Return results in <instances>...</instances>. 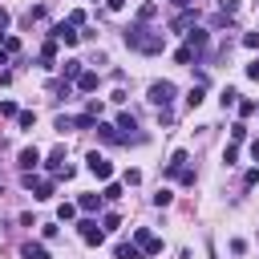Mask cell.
Segmentation results:
<instances>
[{
    "instance_id": "obj_1",
    "label": "cell",
    "mask_w": 259,
    "mask_h": 259,
    "mask_svg": "<svg viewBox=\"0 0 259 259\" xmlns=\"http://www.w3.org/2000/svg\"><path fill=\"white\" fill-rule=\"evenodd\" d=\"M125 45L130 49H138V53H146V57H158L162 49H166V32L162 28H150V24H130L125 28Z\"/></svg>"
},
{
    "instance_id": "obj_2",
    "label": "cell",
    "mask_w": 259,
    "mask_h": 259,
    "mask_svg": "<svg viewBox=\"0 0 259 259\" xmlns=\"http://www.w3.org/2000/svg\"><path fill=\"white\" fill-rule=\"evenodd\" d=\"M174 97H178L174 81H154V85H150V105H154V109H170Z\"/></svg>"
},
{
    "instance_id": "obj_3",
    "label": "cell",
    "mask_w": 259,
    "mask_h": 259,
    "mask_svg": "<svg viewBox=\"0 0 259 259\" xmlns=\"http://www.w3.org/2000/svg\"><path fill=\"white\" fill-rule=\"evenodd\" d=\"M113 125H117V134L125 138V146H130V142H134V146H142V142H146V134H134V130H138V117H134V113H125V109H121Z\"/></svg>"
},
{
    "instance_id": "obj_4",
    "label": "cell",
    "mask_w": 259,
    "mask_h": 259,
    "mask_svg": "<svg viewBox=\"0 0 259 259\" xmlns=\"http://www.w3.org/2000/svg\"><path fill=\"white\" fill-rule=\"evenodd\" d=\"M85 166H89V174H93L97 182H109V178H113V162H109L105 154H97V150L85 158Z\"/></svg>"
},
{
    "instance_id": "obj_5",
    "label": "cell",
    "mask_w": 259,
    "mask_h": 259,
    "mask_svg": "<svg viewBox=\"0 0 259 259\" xmlns=\"http://www.w3.org/2000/svg\"><path fill=\"white\" fill-rule=\"evenodd\" d=\"M24 186L32 190V198H36V202H45V198H53V178H40L36 170H32V174H24Z\"/></svg>"
},
{
    "instance_id": "obj_6",
    "label": "cell",
    "mask_w": 259,
    "mask_h": 259,
    "mask_svg": "<svg viewBox=\"0 0 259 259\" xmlns=\"http://www.w3.org/2000/svg\"><path fill=\"white\" fill-rule=\"evenodd\" d=\"M134 243H138L146 255H158V251H162V239H158L154 231H146V227H138V231H134Z\"/></svg>"
},
{
    "instance_id": "obj_7",
    "label": "cell",
    "mask_w": 259,
    "mask_h": 259,
    "mask_svg": "<svg viewBox=\"0 0 259 259\" xmlns=\"http://www.w3.org/2000/svg\"><path fill=\"white\" fill-rule=\"evenodd\" d=\"M190 28H198V8H186L170 20V32H190Z\"/></svg>"
},
{
    "instance_id": "obj_8",
    "label": "cell",
    "mask_w": 259,
    "mask_h": 259,
    "mask_svg": "<svg viewBox=\"0 0 259 259\" xmlns=\"http://www.w3.org/2000/svg\"><path fill=\"white\" fill-rule=\"evenodd\" d=\"M206 45H210V36H206V28H190V32H186V49L194 53V61H198V57L206 53Z\"/></svg>"
},
{
    "instance_id": "obj_9",
    "label": "cell",
    "mask_w": 259,
    "mask_h": 259,
    "mask_svg": "<svg viewBox=\"0 0 259 259\" xmlns=\"http://www.w3.org/2000/svg\"><path fill=\"white\" fill-rule=\"evenodd\" d=\"M49 36H53L57 45H77V40H81V32H73V24H69V20L53 24V32H49Z\"/></svg>"
},
{
    "instance_id": "obj_10",
    "label": "cell",
    "mask_w": 259,
    "mask_h": 259,
    "mask_svg": "<svg viewBox=\"0 0 259 259\" xmlns=\"http://www.w3.org/2000/svg\"><path fill=\"white\" fill-rule=\"evenodd\" d=\"M81 239H85L89 247H97V243L105 239V227H97L93 219H85V223H81Z\"/></svg>"
},
{
    "instance_id": "obj_11",
    "label": "cell",
    "mask_w": 259,
    "mask_h": 259,
    "mask_svg": "<svg viewBox=\"0 0 259 259\" xmlns=\"http://www.w3.org/2000/svg\"><path fill=\"white\" fill-rule=\"evenodd\" d=\"M97 138L109 142V146H125V138L117 134V125H109V121H97Z\"/></svg>"
},
{
    "instance_id": "obj_12",
    "label": "cell",
    "mask_w": 259,
    "mask_h": 259,
    "mask_svg": "<svg viewBox=\"0 0 259 259\" xmlns=\"http://www.w3.org/2000/svg\"><path fill=\"white\" fill-rule=\"evenodd\" d=\"M16 162H20V170H24V174H32V170L40 166V150H36V146H28V150H20V158H16Z\"/></svg>"
},
{
    "instance_id": "obj_13",
    "label": "cell",
    "mask_w": 259,
    "mask_h": 259,
    "mask_svg": "<svg viewBox=\"0 0 259 259\" xmlns=\"http://www.w3.org/2000/svg\"><path fill=\"white\" fill-rule=\"evenodd\" d=\"M186 162H190V158H186V150H174V154H170V162H166V178H178V174L186 170Z\"/></svg>"
},
{
    "instance_id": "obj_14",
    "label": "cell",
    "mask_w": 259,
    "mask_h": 259,
    "mask_svg": "<svg viewBox=\"0 0 259 259\" xmlns=\"http://www.w3.org/2000/svg\"><path fill=\"white\" fill-rule=\"evenodd\" d=\"M81 65H85V61H77V57H69V61H65V65H61V81H73V85H77V77H81V73H85V69H81Z\"/></svg>"
},
{
    "instance_id": "obj_15",
    "label": "cell",
    "mask_w": 259,
    "mask_h": 259,
    "mask_svg": "<svg viewBox=\"0 0 259 259\" xmlns=\"http://www.w3.org/2000/svg\"><path fill=\"white\" fill-rule=\"evenodd\" d=\"M113 255H117V259H150L138 243H117V247H113Z\"/></svg>"
},
{
    "instance_id": "obj_16",
    "label": "cell",
    "mask_w": 259,
    "mask_h": 259,
    "mask_svg": "<svg viewBox=\"0 0 259 259\" xmlns=\"http://www.w3.org/2000/svg\"><path fill=\"white\" fill-rule=\"evenodd\" d=\"M20 255H24V259H53L45 243H24V247H20Z\"/></svg>"
},
{
    "instance_id": "obj_17",
    "label": "cell",
    "mask_w": 259,
    "mask_h": 259,
    "mask_svg": "<svg viewBox=\"0 0 259 259\" xmlns=\"http://www.w3.org/2000/svg\"><path fill=\"white\" fill-rule=\"evenodd\" d=\"M53 61H57V40L49 36V40L40 45V65H53Z\"/></svg>"
},
{
    "instance_id": "obj_18",
    "label": "cell",
    "mask_w": 259,
    "mask_h": 259,
    "mask_svg": "<svg viewBox=\"0 0 259 259\" xmlns=\"http://www.w3.org/2000/svg\"><path fill=\"white\" fill-rule=\"evenodd\" d=\"M77 89H81V93H93V89H97V73H89V69H85V73L77 77Z\"/></svg>"
},
{
    "instance_id": "obj_19",
    "label": "cell",
    "mask_w": 259,
    "mask_h": 259,
    "mask_svg": "<svg viewBox=\"0 0 259 259\" xmlns=\"http://www.w3.org/2000/svg\"><path fill=\"white\" fill-rule=\"evenodd\" d=\"M77 206H81L85 214H93V210L101 206V194H81V198H77Z\"/></svg>"
},
{
    "instance_id": "obj_20",
    "label": "cell",
    "mask_w": 259,
    "mask_h": 259,
    "mask_svg": "<svg viewBox=\"0 0 259 259\" xmlns=\"http://www.w3.org/2000/svg\"><path fill=\"white\" fill-rule=\"evenodd\" d=\"M16 125H20V130H32V125H36V113H32V109H20V113H16Z\"/></svg>"
},
{
    "instance_id": "obj_21",
    "label": "cell",
    "mask_w": 259,
    "mask_h": 259,
    "mask_svg": "<svg viewBox=\"0 0 259 259\" xmlns=\"http://www.w3.org/2000/svg\"><path fill=\"white\" fill-rule=\"evenodd\" d=\"M61 162H65V150H53V154H49V162H45V166H49V170H53V174H61V170H65V166H61Z\"/></svg>"
},
{
    "instance_id": "obj_22",
    "label": "cell",
    "mask_w": 259,
    "mask_h": 259,
    "mask_svg": "<svg viewBox=\"0 0 259 259\" xmlns=\"http://www.w3.org/2000/svg\"><path fill=\"white\" fill-rule=\"evenodd\" d=\"M77 210H81L77 202H61V206H57V219H61V223H69V219H73Z\"/></svg>"
},
{
    "instance_id": "obj_23",
    "label": "cell",
    "mask_w": 259,
    "mask_h": 259,
    "mask_svg": "<svg viewBox=\"0 0 259 259\" xmlns=\"http://www.w3.org/2000/svg\"><path fill=\"white\" fill-rule=\"evenodd\" d=\"M154 16H158V8H154V4H142V8H138V20H142V24H150Z\"/></svg>"
},
{
    "instance_id": "obj_24",
    "label": "cell",
    "mask_w": 259,
    "mask_h": 259,
    "mask_svg": "<svg viewBox=\"0 0 259 259\" xmlns=\"http://www.w3.org/2000/svg\"><path fill=\"white\" fill-rule=\"evenodd\" d=\"M243 138H247V125H243V121H235V125H231V146H239Z\"/></svg>"
},
{
    "instance_id": "obj_25",
    "label": "cell",
    "mask_w": 259,
    "mask_h": 259,
    "mask_svg": "<svg viewBox=\"0 0 259 259\" xmlns=\"http://www.w3.org/2000/svg\"><path fill=\"white\" fill-rule=\"evenodd\" d=\"M174 202V194L166 190V186H158V194H154V206H170Z\"/></svg>"
},
{
    "instance_id": "obj_26",
    "label": "cell",
    "mask_w": 259,
    "mask_h": 259,
    "mask_svg": "<svg viewBox=\"0 0 259 259\" xmlns=\"http://www.w3.org/2000/svg\"><path fill=\"white\" fill-rule=\"evenodd\" d=\"M235 12H239V0H223V4H219V16H227V20H231Z\"/></svg>"
},
{
    "instance_id": "obj_27",
    "label": "cell",
    "mask_w": 259,
    "mask_h": 259,
    "mask_svg": "<svg viewBox=\"0 0 259 259\" xmlns=\"http://www.w3.org/2000/svg\"><path fill=\"white\" fill-rule=\"evenodd\" d=\"M174 61H178V65H190V61H194V53L182 45V49H174Z\"/></svg>"
},
{
    "instance_id": "obj_28",
    "label": "cell",
    "mask_w": 259,
    "mask_h": 259,
    "mask_svg": "<svg viewBox=\"0 0 259 259\" xmlns=\"http://www.w3.org/2000/svg\"><path fill=\"white\" fill-rule=\"evenodd\" d=\"M219 101H223V109H227V105H239V93H235V89H231V85H227V89H223V97H219Z\"/></svg>"
},
{
    "instance_id": "obj_29",
    "label": "cell",
    "mask_w": 259,
    "mask_h": 259,
    "mask_svg": "<svg viewBox=\"0 0 259 259\" xmlns=\"http://www.w3.org/2000/svg\"><path fill=\"white\" fill-rule=\"evenodd\" d=\"M101 198H109V202H113V198H121V186H117V182H105V190H101Z\"/></svg>"
},
{
    "instance_id": "obj_30",
    "label": "cell",
    "mask_w": 259,
    "mask_h": 259,
    "mask_svg": "<svg viewBox=\"0 0 259 259\" xmlns=\"http://www.w3.org/2000/svg\"><path fill=\"white\" fill-rule=\"evenodd\" d=\"M0 49L12 57V53H20V40H16V36H4V45H0Z\"/></svg>"
},
{
    "instance_id": "obj_31",
    "label": "cell",
    "mask_w": 259,
    "mask_h": 259,
    "mask_svg": "<svg viewBox=\"0 0 259 259\" xmlns=\"http://www.w3.org/2000/svg\"><path fill=\"white\" fill-rule=\"evenodd\" d=\"M198 101H202V85H194V89H190V93H186V105H190V109H194V105H198Z\"/></svg>"
},
{
    "instance_id": "obj_32",
    "label": "cell",
    "mask_w": 259,
    "mask_h": 259,
    "mask_svg": "<svg viewBox=\"0 0 259 259\" xmlns=\"http://www.w3.org/2000/svg\"><path fill=\"white\" fill-rule=\"evenodd\" d=\"M223 162L235 166V162H239V146H227V150H223Z\"/></svg>"
},
{
    "instance_id": "obj_33",
    "label": "cell",
    "mask_w": 259,
    "mask_h": 259,
    "mask_svg": "<svg viewBox=\"0 0 259 259\" xmlns=\"http://www.w3.org/2000/svg\"><path fill=\"white\" fill-rule=\"evenodd\" d=\"M101 227H105V231H117V227H121V219H117V214H113V210H109V214H105V219H101Z\"/></svg>"
},
{
    "instance_id": "obj_34",
    "label": "cell",
    "mask_w": 259,
    "mask_h": 259,
    "mask_svg": "<svg viewBox=\"0 0 259 259\" xmlns=\"http://www.w3.org/2000/svg\"><path fill=\"white\" fill-rule=\"evenodd\" d=\"M0 113H4V117H16L20 109H16V101H0Z\"/></svg>"
},
{
    "instance_id": "obj_35",
    "label": "cell",
    "mask_w": 259,
    "mask_h": 259,
    "mask_svg": "<svg viewBox=\"0 0 259 259\" xmlns=\"http://www.w3.org/2000/svg\"><path fill=\"white\" fill-rule=\"evenodd\" d=\"M255 109H259V105H255V101H239V117H251V113H255Z\"/></svg>"
},
{
    "instance_id": "obj_36",
    "label": "cell",
    "mask_w": 259,
    "mask_h": 259,
    "mask_svg": "<svg viewBox=\"0 0 259 259\" xmlns=\"http://www.w3.org/2000/svg\"><path fill=\"white\" fill-rule=\"evenodd\" d=\"M69 24H73V28H77V24H85V12H81V8H73V12H69Z\"/></svg>"
},
{
    "instance_id": "obj_37",
    "label": "cell",
    "mask_w": 259,
    "mask_h": 259,
    "mask_svg": "<svg viewBox=\"0 0 259 259\" xmlns=\"http://www.w3.org/2000/svg\"><path fill=\"white\" fill-rule=\"evenodd\" d=\"M49 93H69V81H49Z\"/></svg>"
},
{
    "instance_id": "obj_38",
    "label": "cell",
    "mask_w": 259,
    "mask_h": 259,
    "mask_svg": "<svg viewBox=\"0 0 259 259\" xmlns=\"http://www.w3.org/2000/svg\"><path fill=\"white\" fill-rule=\"evenodd\" d=\"M178 182H182V186H194V170H190V166H186V170H182V174H178Z\"/></svg>"
},
{
    "instance_id": "obj_39",
    "label": "cell",
    "mask_w": 259,
    "mask_h": 259,
    "mask_svg": "<svg viewBox=\"0 0 259 259\" xmlns=\"http://www.w3.org/2000/svg\"><path fill=\"white\" fill-rule=\"evenodd\" d=\"M243 45L247 49H259V32H243Z\"/></svg>"
},
{
    "instance_id": "obj_40",
    "label": "cell",
    "mask_w": 259,
    "mask_h": 259,
    "mask_svg": "<svg viewBox=\"0 0 259 259\" xmlns=\"http://www.w3.org/2000/svg\"><path fill=\"white\" fill-rule=\"evenodd\" d=\"M247 77H251V81H259V57H255V61L247 65Z\"/></svg>"
},
{
    "instance_id": "obj_41",
    "label": "cell",
    "mask_w": 259,
    "mask_h": 259,
    "mask_svg": "<svg viewBox=\"0 0 259 259\" xmlns=\"http://www.w3.org/2000/svg\"><path fill=\"white\" fill-rule=\"evenodd\" d=\"M259 182V170H247V178H243V186H255Z\"/></svg>"
},
{
    "instance_id": "obj_42",
    "label": "cell",
    "mask_w": 259,
    "mask_h": 259,
    "mask_svg": "<svg viewBox=\"0 0 259 259\" xmlns=\"http://www.w3.org/2000/svg\"><path fill=\"white\" fill-rule=\"evenodd\" d=\"M170 4H174L178 12H186V8H194V0H170Z\"/></svg>"
},
{
    "instance_id": "obj_43",
    "label": "cell",
    "mask_w": 259,
    "mask_h": 259,
    "mask_svg": "<svg viewBox=\"0 0 259 259\" xmlns=\"http://www.w3.org/2000/svg\"><path fill=\"white\" fill-rule=\"evenodd\" d=\"M8 20H12V16H8V8H0V32L8 28Z\"/></svg>"
},
{
    "instance_id": "obj_44",
    "label": "cell",
    "mask_w": 259,
    "mask_h": 259,
    "mask_svg": "<svg viewBox=\"0 0 259 259\" xmlns=\"http://www.w3.org/2000/svg\"><path fill=\"white\" fill-rule=\"evenodd\" d=\"M105 4H109L113 12H121V8H125V0H105Z\"/></svg>"
},
{
    "instance_id": "obj_45",
    "label": "cell",
    "mask_w": 259,
    "mask_h": 259,
    "mask_svg": "<svg viewBox=\"0 0 259 259\" xmlns=\"http://www.w3.org/2000/svg\"><path fill=\"white\" fill-rule=\"evenodd\" d=\"M251 158H255V162H259V138H255V142H251Z\"/></svg>"
}]
</instances>
